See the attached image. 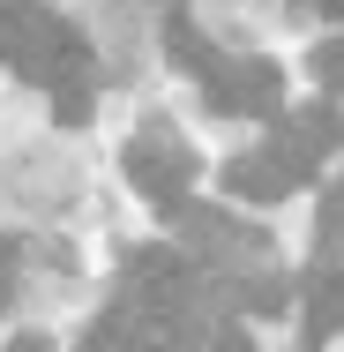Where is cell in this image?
Instances as JSON below:
<instances>
[{"mask_svg":"<svg viewBox=\"0 0 344 352\" xmlns=\"http://www.w3.org/2000/svg\"><path fill=\"white\" fill-rule=\"evenodd\" d=\"M0 60L45 90H90V45L38 0H0Z\"/></svg>","mask_w":344,"mask_h":352,"instance_id":"1","label":"cell"},{"mask_svg":"<svg viewBox=\"0 0 344 352\" xmlns=\"http://www.w3.org/2000/svg\"><path fill=\"white\" fill-rule=\"evenodd\" d=\"M314 165H322V157H314V150H307V142L292 135V120H284V113H277V128H270V142H262V150H247V157H232V165H225V188H232V195H240V203H284V195H292V188H299V180H314Z\"/></svg>","mask_w":344,"mask_h":352,"instance_id":"2","label":"cell"},{"mask_svg":"<svg viewBox=\"0 0 344 352\" xmlns=\"http://www.w3.org/2000/svg\"><path fill=\"white\" fill-rule=\"evenodd\" d=\"M128 180H135L157 210H180V203H187V180H195L187 135H180V128H142V135L128 142Z\"/></svg>","mask_w":344,"mask_h":352,"instance_id":"3","label":"cell"},{"mask_svg":"<svg viewBox=\"0 0 344 352\" xmlns=\"http://www.w3.org/2000/svg\"><path fill=\"white\" fill-rule=\"evenodd\" d=\"M203 98L217 113L277 120V113H284V75H277V60H217V75L203 82Z\"/></svg>","mask_w":344,"mask_h":352,"instance_id":"4","label":"cell"},{"mask_svg":"<svg viewBox=\"0 0 344 352\" xmlns=\"http://www.w3.org/2000/svg\"><path fill=\"white\" fill-rule=\"evenodd\" d=\"M82 352H180V338H172L165 322H150V315H135V307L120 300V307L90 330V345H82Z\"/></svg>","mask_w":344,"mask_h":352,"instance_id":"5","label":"cell"},{"mask_svg":"<svg viewBox=\"0 0 344 352\" xmlns=\"http://www.w3.org/2000/svg\"><path fill=\"white\" fill-rule=\"evenodd\" d=\"M299 307H307V338H314V345L344 330V270L337 263H314V270L299 278Z\"/></svg>","mask_w":344,"mask_h":352,"instance_id":"6","label":"cell"},{"mask_svg":"<svg viewBox=\"0 0 344 352\" xmlns=\"http://www.w3.org/2000/svg\"><path fill=\"white\" fill-rule=\"evenodd\" d=\"M165 53H172V68H187L195 82H209V75H217V60H225V53L209 45L187 15H172V23H165Z\"/></svg>","mask_w":344,"mask_h":352,"instance_id":"7","label":"cell"},{"mask_svg":"<svg viewBox=\"0 0 344 352\" xmlns=\"http://www.w3.org/2000/svg\"><path fill=\"white\" fill-rule=\"evenodd\" d=\"M292 135L307 142L314 157L344 150V105H337V98H314V105H299V113H292Z\"/></svg>","mask_w":344,"mask_h":352,"instance_id":"8","label":"cell"},{"mask_svg":"<svg viewBox=\"0 0 344 352\" xmlns=\"http://www.w3.org/2000/svg\"><path fill=\"white\" fill-rule=\"evenodd\" d=\"M314 232H322V263H337V270H344V180L322 195V225H314Z\"/></svg>","mask_w":344,"mask_h":352,"instance_id":"9","label":"cell"},{"mask_svg":"<svg viewBox=\"0 0 344 352\" xmlns=\"http://www.w3.org/2000/svg\"><path fill=\"white\" fill-rule=\"evenodd\" d=\"M307 68H314V82H322V90H344V38L314 45V60H307Z\"/></svg>","mask_w":344,"mask_h":352,"instance_id":"10","label":"cell"},{"mask_svg":"<svg viewBox=\"0 0 344 352\" xmlns=\"http://www.w3.org/2000/svg\"><path fill=\"white\" fill-rule=\"evenodd\" d=\"M53 120L60 128H82L90 120V90H53Z\"/></svg>","mask_w":344,"mask_h":352,"instance_id":"11","label":"cell"},{"mask_svg":"<svg viewBox=\"0 0 344 352\" xmlns=\"http://www.w3.org/2000/svg\"><path fill=\"white\" fill-rule=\"evenodd\" d=\"M247 307H255V315H277V307H284V285H277V278H255V285H247Z\"/></svg>","mask_w":344,"mask_h":352,"instance_id":"12","label":"cell"},{"mask_svg":"<svg viewBox=\"0 0 344 352\" xmlns=\"http://www.w3.org/2000/svg\"><path fill=\"white\" fill-rule=\"evenodd\" d=\"M15 263H23V248H15V240H0V307L15 300Z\"/></svg>","mask_w":344,"mask_h":352,"instance_id":"13","label":"cell"},{"mask_svg":"<svg viewBox=\"0 0 344 352\" xmlns=\"http://www.w3.org/2000/svg\"><path fill=\"white\" fill-rule=\"evenodd\" d=\"M203 352H255V345H247V338L225 322V330H209V338H203Z\"/></svg>","mask_w":344,"mask_h":352,"instance_id":"14","label":"cell"},{"mask_svg":"<svg viewBox=\"0 0 344 352\" xmlns=\"http://www.w3.org/2000/svg\"><path fill=\"white\" fill-rule=\"evenodd\" d=\"M314 8H322V15H344V0H314Z\"/></svg>","mask_w":344,"mask_h":352,"instance_id":"15","label":"cell"},{"mask_svg":"<svg viewBox=\"0 0 344 352\" xmlns=\"http://www.w3.org/2000/svg\"><path fill=\"white\" fill-rule=\"evenodd\" d=\"M15 352H53V345H38V338H23V345H15Z\"/></svg>","mask_w":344,"mask_h":352,"instance_id":"16","label":"cell"}]
</instances>
